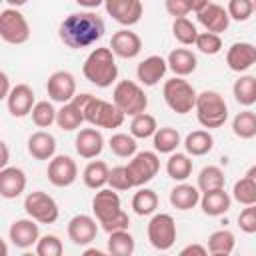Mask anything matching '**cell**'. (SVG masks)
<instances>
[{
	"label": "cell",
	"instance_id": "1",
	"mask_svg": "<svg viewBox=\"0 0 256 256\" xmlns=\"http://www.w3.org/2000/svg\"><path fill=\"white\" fill-rule=\"evenodd\" d=\"M104 32H106L104 20L96 12H74L66 16L58 28L60 40L72 50H80L96 44L104 36Z\"/></svg>",
	"mask_w": 256,
	"mask_h": 256
},
{
	"label": "cell",
	"instance_id": "2",
	"mask_svg": "<svg viewBox=\"0 0 256 256\" xmlns=\"http://www.w3.org/2000/svg\"><path fill=\"white\" fill-rule=\"evenodd\" d=\"M92 212L102 226L104 232H116V230H128L130 218L122 210V202L118 192L114 188H100L92 198Z\"/></svg>",
	"mask_w": 256,
	"mask_h": 256
},
{
	"label": "cell",
	"instance_id": "3",
	"mask_svg": "<svg viewBox=\"0 0 256 256\" xmlns=\"http://www.w3.org/2000/svg\"><path fill=\"white\" fill-rule=\"evenodd\" d=\"M74 98H76L78 104L82 106L86 122L92 124L94 128H108V130H114V128H120V126L124 124L126 114H124L114 102L96 98V96H92V94H88V92L76 94Z\"/></svg>",
	"mask_w": 256,
	"mask_h": 256
},
{
	"label": "cell",
	"instance_id": "4",
	"mask_svg": "<svg viewBox=\"0 0 256 256\" xmlns=\"http://www.w3.org/2000/svg\"><path fill=\"white\" fill-rule=\"evenodd\" d=\"M82 74L90 84L98 88H110L118 78L116 54L112 52V48H94L84 60Z\"/></svg>",
	"mask_w": 256,
	"mask_h": 256
},
{
	"label": "cell",
	"instance_id": "5",
	"mask_svg": "<svg viewBox=\"0 0 256 256\" xmlns=\"http://www.w3.org/2000/svg\"><path fill=\"white\" fill-rule=\"evenodd\" d=\"M196 118L204 128H220L228 120V106L216 90H204L196 98Z\"/></svg>",
	"mask_w": 256,
	"mask_h": 256
},
{
	"label": "cell",
	"instance_id": "6",
	"mask_svg": "<svg viewBox=\"0 0 256 256\" xmlns=\"http://www.w3.org/2000/svg\"><path fill=\"white\" fill-rule=\"evenodd\" d=\"M162 96H164L166 106L176 114L192 112L196 106V98H198L194 86L188 80H184L182 76H174V78L166 80L162 86Z\"/></svg>",
	"mask_w": 256,
	"mask_h": 256
},
{
	"label": "cell",
	"instance_id": "7",
	"mask_svg": "<svg viewBox=\"0 0 256 256\" xmlns=\"http://www.w3.org/2000/svg\"><path fill=\"white\" fill-rule=\"evenodd\" d=\"M112 102L126 116L142 114L148 108V96L144 94L142 86L136 84L134 80H120L112 90Z\"/></svg>",
	"mask_w": 256,
	"mask_h": 256
},
{
	"label": "cell",
	"instance_id": "8",
	"mask_svg": "<svg viewBox=\"0 0 256 256\" xmlns=\"http://www.w3.org/2000/svg\"><path fill=\"white\" fill-rule=\"evenodd\" d=\"M0 38L6 44H26L30 38V24L18 8H4L0 12Z\"/></svg>",
	"mask_w": 256,
	"mask_h": 256
},
{
	"label": "cell",
	"instance_id": "9",
	"mask_svg": "<svg viewBox=\"0 0 256 256\" xmlns=\"http://www.w3.org/2000/svg\"><path fill=\"white\" fill-rule=\"evenodd\" d=\"M146 234H148V242L160 250V252H166L174 246L176 242V222L170 214H154L148 222V228H146Z\"/></svg>",
	"mask_w": 256,
	"mask_h": 256
},
{
	"label": "cell",
	"instance_id": "10",
	"mask_svg": "<svg viewBox=\"0 0 256 256\" xmlns=\"http://www.w3.org/2000/svg\"><path fill=\"white\" fill-rule=\"evenodd\" d=\"M24 210L38 224H54L60 214L56 200L42 190H34L24 198Z\"/></svg>",
	"mask_w": 256,
	"mask_h": 256
},
{
	"label": "cell",
	"instance_id": "11",
	"mask_svg": "<svg viewBox=\"0 0 256 256\" xmlns=\"http://www.w3.org/2000/svg\"><path fill=\"white\" fill-rule=\"evenodd\" d=\"M128 168V176L132 180L134 188H140L144 184H148L160 170V160L156 152L144 150V152H136L132 156V160L126 164Z\"/></svg>",
	"mask_w": 256,
	"mask_h": 256
},
{
	"label": "cell",
	"instance_id": "12",
	"mask_svg": "<svg viewBox=\"0 0 256 256\" xmlns=\"http://www.w3.org/2000/svg\"><path fill=\"white\" fill-rule=\"evenodd\" d=\"M48 182L56 188H68L76 182L78 178V166L76 162L66 156V154H58L48 162Z\"/></svg>",
	"mask_w": 256,
	"mask_h": 256
},
{
	"label": "cell",
	"instance_id": "13",
	"mask_svg": "<svg viewBox=\"0 0 256 256\" xmlns=\"http://www.w3.org/2000/svg\"><path fill=\"white\" fill-rule=\"evenodd\" d=\"M46 92L52 102L66 104L76 96V78L68 70H56L48 76Z\"/></svg>",
	"mask_w": 256,
	"mask_h": 256
},
{
	"label": "cell",
	"instance_id": "14",
	"mask_svg": "<svg viewBox=\"0 0 256 256\" xmlns=\"http://www.w3.org/2000/svg\"><path fill=\"white\" fill-rule=\"evenodd\" d=\"M104 8L106 14L122 26L138 24L144 14V6L140 0H104Z\"/></svg>",
	"mask_w": 256,
	"mask_h": 256
},
{
	"label": "cell",
	"instance_id": "15",
	"mask_svg": "<svg viewBox=\"0 0 256 256\" xmlns=\"http://www.w3.org/2000/svg\"><path fill=\"white\" fill-rule=\"evenodd\" d=\"M8 236L16 248L26 250V248L36 246V242L40 240V230H38V224L34 218H20V220L12 222Z\"/></svg>",
	"mask_w": 256,
	"mask_h": 256
},
{
	"label": "cell",
	"instance_id": "16",
	"mask_svg": "<svg viewBox=\"0 0 256 256\" xmlns=\"http://www.w3.org/2000/svg\"><path fill=\"white\" fill-rule=\"evenodd\" d=\"M36 104V96H34V90L28 86V84H16L12 86L8 98H6V106H8V112L14 116V118H24L32 112Z\"/></svg>",
	"mask_w": 256,
	"mask_h": 256
},
{
	"label": "cell",
	"instance_id": "17",
	"mask_svg": "<svg viewBox=\"0 0 256 256\" xmlns=\"http://www.w3.org/2000/svg\"><path fill=\"white\" fill-rule=\"evenodd\" d=\"M66 230H68V238L76 246H88L90 242H94L98 234V224L88 214H76L74 218H70Z\"/></svg>",
	"mask_w": 256,
	"mask_h": 256
},
{
	"label": "cell",
	"instance_id": "18",
	"mask_svg": "<svg viewBox=\"0 0 256 256\" xmlns=\"http://www.w3.org/2000/svg\"><path fill=\"white\" fill-rule=\"evenodd\" d=\"M196 18L204 26L206 32H214V34L226 32L228 26H230L228 10L224 6H220V4H214V2H208L200 12H196Z\"/></svg>",
	"mask_w": 256,
	"mask_h": 256
},
{
	"label": "cell",
	"instance_id": "19",
	"mask_svg": "<svg viewBox=\"0 0 256 256\" xmlns=\"http://www.w3.org/2000/svg\"><path fill=\"white\" fill-rule=\"evenodd\" d=\"M110 48H112V52L118 58L130 60V58H136L142 52V38L136 32L128 30V28H122V30H118V32L112 34Z\"/></svg>",
	"mask_w": 256,
	"mask_h": 256
},
{
	"label": "cell",
	"instance_id": "20",
	"mask_svg": "<svg viewBox=\"0 0 256 256\" xmlns=\"http://www.w3.org/2000/svg\"><path fill=\"white\" fill-rule=\"evenodd\" d=\"M226 64L232 72H244L256 64V46L250 42H236L226 52Z\"/></svg>",
	"mask_w": 256,
	"mask_h": 256
},
{
	"label": "cell",
	"instance_id": "21",
	"mask_svg": "<svg viewBox=\"0 0 256 256\" xmlns=\"http://www.w3.org/2000/svg\"><path fill=\"white\" fill-rule=\"evenodd\" d=\"M166 70H168V60L162 58V56H158V54H152V56L144 58L138 64L136 76H138L140 84H144V86H156L164 78Z\"/></svg>",
	"mask_w": 256,
	"mask_h": 256
},
{
	"label": "cell",
	"instance_id": "22",
	"mask_svg": "<svg viewBox=\"0 0 256 256\" xmlns=\"http://www.w3.org/2000/svg\"><path fill=\"white\" fill-rule=\"evenodd\" d=\"M26 190V174L22 168L6 166L0 168V196L6 200L18 198Z\"/></svg>",
	"mask_w": 256,
	"mask_h": 256
},
{
	"label": "cell",
	"instance_id": "23",
	"mask_svg": "<svg viewBox=\"0 0 256 256\" xmlns=\"http://www.w3.org/2000/svg\"><path fill=\"white\" fill-rule=\"evenodd\" d=\"M74 146H76V152H78L82 158L92 160V158H96V156L104 150V136H102V132L96 130V128H82V130L76 134Z\"/></svg>",
	"mask_w": 256,
	"mask_h": 256
},
{
	"label": "cell",
	"instance_id": "24",
	"mask_svg": "<svg viewBox=\"0 0 256 256\" xmlns=\"http://www.w3.org/2000/svg\"><path fill=\"white\" fill-rule=\"evenodd\" d=\"M28 154L34 160H52L56 156V138L46 130H38V132L30 134Z\"/></svg>",
	"mask_w": 256,
	"mask_h": 256
},
{
	"label": "cell",
	"instance_id": "25",
	"mask_svg": "<svg viewBox=\"0 0 256 256\" xmlns=\"http://www.w3.org/2000/svg\"><path fill=\"white\" fill-rule=\"evenodd\" d=\"M230 204H232V198L224 188L202 192V198H200V208L206 216H222L230 210Z\"/></svg>",
	"mask_w": 256,
	"mask_h": 256
},
{
	"label": "cell",
	"instance_id": "26",
	"mask_svg": "<svg viewBox=\"0 0 256 256\" xmlns=\"http://www.w3.org/2000/svg\"><path fill=\"white\" fill-rule=\"evenodd\" d=\"M200 188L198 186H192V184H186V182H180L176 184L172 190H170V204L176 208V210H192L196 204H200Z\"/></svg>",
	"mask_w": 256,
	"mask_h": 256
},
{
	"label": "cell",
	"instance_id": "27",
	"mask_svg": "<svg viewBox=\"0 0 256 256\" xmlns=\"http://www.w3.org/2000/svg\"><path fill=\"white\" fill-rule=\"evenodd\" d=\"M82 122H86V118H84V110L76 98L62 104V108L58 110V116H56V124L60 130H64V132L78 130L82 126Z\"/></svg>",
	"mask_w": 256,
	"mask_h": 256
},
{
	"label": "cell",
	"instance_id": "28",
	"mask_svg": "<svg viewBox=\"0 0 256 256\" xmlns=\"http://www.w3.org/2000/svg\"><path fill=\"white\" fill-rule=\"evenodd\" d=\"M166 60H168V68L174 72V76H182V78L192 74L198 66L196 54L188 48H174Z\"/></svg>",
	"mask_w": 256,
	"mask_h": 256
},
{
	"label": "cell",
	"instance_id": "29",
	"mask_svg": "<svg viewBox=\"0 0 256 256\" xmlns=\"http://www.w3.org/2000/svg\"><path fill=\"white\" fill-rule=\"evenodd\" d=\"M108 178H110V168L106 162L102 160H92L86 164L84 172H82V180H84V186L90 188V190H100L108 184Z\"/></svg>",
	"mask_w": 256,
	"mask_h": 256
},
{
	"label": "cell",
	"instance_id": "30",
	"mask_svg": "<svg viewBox=\"0 0 256 256\" xmlns=\"http://www.w3.org/2000/svg\"><path fill=\"white\" fill-rule=\"evenodd\" d=\"M152 144H154V150L156 152H160V154H172L182 144V138H180V132L176 128L164 126V128H158L156 130V134L152 136Z\"/></svg>",
	"mask_w": 256,
	"mask_h": 256
},
{
	"label": "cell",
	"instance_id": "31",
	"mask_svg": "<svg viewBox=\"0 0 256 256\" xmlns=\"http://www.w3.org/2000/svg\"><path fill=\"white\" fill-rule=\"evenodd\" d=\"M184 148L190 156H204L214 148V138L208 130H194L184 138Z\"/></svg>",
	"mask_w": 256,
	"mask_h": 256
},
{
	"label": "cell",
	"instance_id": "32",
	"mask_svg": "<svg viewBox=\"0 0 256 256\" xmlns=\"http://www.w3.org/2000/svg\"><path fill=\"white\" fill-rule=\"evenodd\" d=\"M236 236L230 230H216L208 236V254L212 256H228L234 252Z\"/></svg>",
	"mask_w": 256,
	"mask_h": 256
},
{
	"label": "cell",
	"instance_id": "33",
	"mask_svg": "<svg viewBox=\"0 0 256 256\" xmlns=\"http://www.w3.org/2000/svg\"><path fill=\"white\" fill-rule=\"evenodd\" d=\"M134 250L136 242L128 230H116L108 234V252L112 256H132Z\"/></svg>",
	"mask_w": 256,
	"mask_h": 256
},
{
	"label": "cell",
	"instance_id": "34",
	"mask_svg": "<svg viewBox=\"0 0 256 256\" xmlns=\"http://www.w3.org/2000/svg\"><path fill=\"white\" fill-rule=\"evenodd\" d=\"M166 174L176 180V182H184L190 174H192V160L190 154H182V152H172L168 162H166Z\"/></svg>",
	"mask_w": 256,
	"mask_h": 256
},
{
	"label": "cell",
	"instance_id": "35",
	"mask_svg": "<svg viewBox=\"0 0 256 256\" xmlns=\"http://www.w3.org/2000/svg\"><path fill=\"white\" fill-rule=\"evenodd\" d=\"M232 92H234V98L238 104H242V106L256 104V76H250V74L240 76L234 82Z\"/></svg>",
	"mask_w": 256,
	"mask_h": 256
},
{
	"label": "cell",
	"instance_id": "36",
	"mask_svg": "<svg viewBox=\"0 0 256 256\" xmlns=\"http://www.w3.org/2000/svg\"><path fill=\"white\" fill-rule=\"evenodd\" d=\"M108 146L112 150V154H116L118 158H132L138 150V144H136V138L132 134H126V132H116L110 136L108 140Z\"/></svg>",
	"mask_w": 256,
	"mask_h": 256
},
{
	"label": "cell",
	"instance_id": "37",
	"mask_svg": "<svg viewBox=\"0 0 256 256\" xmlns=\"http://www.w3.org/2000/svg\"><path fill=\"white\" fill-rule=\"evenodd\" d=\"M232 132L242 140L254 138L256 136V112H252V110L238 112L232 120Z\"/></svg>",
	"mask_w": 256,
	"mask_h": 256
},
{
	"label": "cell",
	"instance_id": "38",
	"mask_svg": "<svg viewBox=\"0 0 256 256\" xmlns=\"http://www.w3.org/2000/svg\"><path fill=\"white\" fill-rule=\"evenodd\" d=\"M132 208L138 216H150L158 208V194L150 188H140L132 196Z\"/></svg>",
	"mask_w": 256,
	"mask_h": 256
},
{
	"label": "cell",
	"instance_id": "39",
	"mask_svg": "<svg viewBox=\"0 0 256 256\" xmlns=\"http://www.w3.org/2000/svg\"><path fill=\"white\" fill-rule=\"evenodd\" d=\"M172 34L182 46H192L196 44V38L200 32L196 30V24L192 20H188L186 16H180V18H174L172 22Z\"/></svg>",
	"mask_w": 256,
	"mask_h": 256
},
{
	"label": "cell",
	"instance_id": "40",
	"mask_svg": "<svg viewBox=\"0 0 256 256\" xmlns=\"http://www.w3.org/2000/svg\"><path fill=\"white\" fill-rule=\"evenodd\" d=\"M158 130V124H156V118L148 112H142V114H136L132 116V122H130V134L134 138H152Z\"/></svg>",
	"mask_w": 256,
	"mask_h": 256
},
{
	"label": "cell",
	"instance_id": "41",
	"mask_svg": "<svg viewBox=\"0 0 256 256\" xmlns=\"http://www.w3.org/2000/svg\"><path fill=\"white\" fill-rule=\"evenodd\" d=\"M226 176L224 170L220 166H204L198 174V188L200 192H208V190H216V188H224Z\"/></svg>",
	"mask_w": 256,
	"mask_h": 256
},
{
	"label": "cell",
	"instance_id": "42",
	"mask_svg": "<svg viewBox=\"0 0 256 256\" xmlns=\"http://www.w3.org/2000/svg\"><path fill=\"white\" fill-rule=\"evenodd\" d=\"M30 116H32V122H34L38 128H50L52 124H56L58 110L52 106V102H48V100H40V102L34 104Z\"/></svg>",
	"mask_w": 256,
	"mask_h": 256
},
{
	"label": "cell",
	"instance_id": "43",
	"mask_svg": "<svg viewBox=\"0 0 256 256\" xmlns=\"http://www.w3.org/2000/svg\"><path fill=\"white\" fill-rule=\"evenodd\" d=\"M232 196L238 204L242 206H250V204H256V184L244 176L240 180L234 182V188H232Z\"/></svg>",
	"mask_w": 256,
	"mask_h": 256
},
{
	"label": "cell",
	"instance_id": "44",
	"mask_svg": "<svg viewBox=\"0 0 256 256\" xmlns=\"http://www.w3.org/2000/svg\"><path fill=\"white\" fill-rule=\"evenodd\" d=\"M194 46H196L202 54L214 56V54H218V52L222 50V38H220V34H214V32H200Z\"/></svg>",
	"mask_w": 256,
	"mask_h": 256
},
{
	"label": "cell",
	"instance_id": "45",
	"mask_svg": "<svg viewBox=\"0 0 256 256\" xmlns=\"http://www.w3.org/2000/svg\"><path fill=\"white\" fill-rule=\"evenodd\" d=\"M62 252H64L62 240L54 234L40 236V240L36 242V254L38 256H62Z\"/></svg>",
	"mask_w": 256,
	"mask_h": 256
},
{
	"label": "cell",
	"instance_id": "46",
	"mask_svg": "<svg viewBox=\"0 0 256 256\" xmlns=\"http://www.w3.org/2000/svg\"><path fill=\"white\" fill-rule=\"evenodd\" d=\"M228 14L230 20L246 22L254 14V0H228Z\"/></svg>",
	"mask_w": 256,
	"mask_h": 256
},
{
	"label": "cell",
	"instance_id": "47",
	"mask_svg": "<svg viewBox=\"0 0 256 256\" xmlns=\"http://www.w3.org/2000/svg\"><path fill=\"white\" fill-rule=\"evenodd\" d=\"M108 186L114 188V190H118V192L134 188V186H132V180H130V176H128V168H126V166H114V168L110 170Z\"/></svg>",
	"mask_w": 256,
	"mask_h": 256
},
{
	"label": "cell",
	"instance_id": "48",
	"mask_svg": "<svg viewBox=\"0 0 256 256\" xmlns=\"http://www.w3.org/2000/svg\"><path fill=\"white\" fill-rule=\"evenodd\" d=\"M166 12L174 18L180 16H188L190 12H194V2L192 0H164Z\"/></svg>",
	"mask_w": 256,
	"mask_h": 256
},
{
	"label": "cell",
	"instance_id": "49",
	"mask_svg": "<svg viewBox=\"0 0 256 256\" xmlns=\"http://www.w3.org/2000/svg\"><path fill=\"white\" fill-rule=\"evenodd\" d=\"M238 226H240V230L246 232V234H254V232H256V206H254V204L246 206V208L240 212V216H238Z\"/></svg>",
	"mask_w": 256,
	"mask_h": 256
},
{
	"label": "cell",
	"instance_id": "50",
	"mask_svg": "<svg viewBox=\"0 0 256 256\" xmlns=\"http://www.w3.org/2000/svg\"><path fill=\"white\" fill-rule=\"evenodd\" d=\"M182 256H188V254H196V256H206L208 254V246H202V244H188L180 250Z\"/></svg>",
	"mask_w": 256,
	"mask_h": 256
},
{
	"label": "cell",
	"instance_id": "51",
	"mask_svg": "<svg viewBox=\"0 0 256 256\" xmlns=\"http://www.w3.org/2000/svg\"><path fill=\"white\" fill-rule=\"evenodd\" d=\"M0 84H2V90H0V98H8V94H10V90H12V86H10V78H8V74L6 72H0Z\"/></svg>",
	"mask_w": 256,
	"mask_h": 256
},
{
	"label": "cell",
	"instance_id": "52",
	"mask_svg": "<svg viewBox=\"0 0 256 256\" xmlns=\"http://www.w3.org/2000/svg\"><path fill=\"white\" fill-rule=\"evenodd\" d=\"M76 4H78V6H82V8L94 10V8L102 6V4H104V0H76Z\"/></svg>",
	"mask_w": 256,
	"mask_h": 256
},
{
	"label": "cell",
	"instance_id": "53",
	"mask_svg": "<svg viewBox=\"0 0 256 256\" xmlns=\"http://www.w3.org/2000/svg\"><path fill=\"white\" fill-rule=\"evenodd\" d=\"M0 150H2L0 168H6V166H8V160H10V156H8V144H6V142H0Z\"/></svg>",
	"mask_w": 256,
	"mask_h": 256
},
{
	"label": "cell",
	"instance_id": "54",
	"mask_svg": "<svg viewBox=\"0 0 256 256\" xmlns=\"http://www.w3.org/2000/svg\"><path fill=\"white\" fill-rule=\"evenodd\" d=\"M246 176H248V178H250V180H252V182L256 184V164L248 168V172H246Z\"/></svg>",
	"mask_w": 256,
	"mask_h": 256
},
{
	"label": "cell",
	"instance_id": "55",
	"mask_svg": "<svg viewBox=\"0 0 256 256\" xmlns=\"http://www.w3.org/2000/svg\"><path fill=\"white\" fill-rule=\"evenodd\" d=\"M8 4H10V8H20V6H24L28 0H6Z\"/></svg>",
	"mask_w": 256,
	"mask_h": 256
},
{
	"label": "cell",
	"instance_id": "56",
	"mask_svg": "<svg viewBox=\"0 0 256 256\" xmlns=\"http://www.w3.org/2000/svg\"><path fill=\"white\" fill-rule=\"evenodd\" d=\"M254 12H256V0H254Z\"/></svg>",
	"mask_w": 256,
	"mask_h": 256
},
{
	"label": "cell",
	"instance_id": "57",
	"mask_svg": "<svg viewBox=\"0 0 256 256\" xmlns=\"http://www.w3.org/2000/svg\"><path fill=\"white\" fill-rule=\"evenodd\" d=\"M254 206H256V204H254Z\"/></svg>",
	"mask_w": 256,
	"mask_h": 256
}]
</instances>
